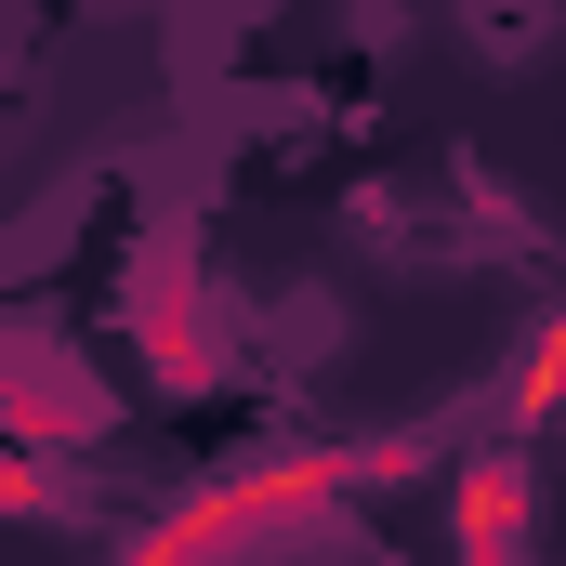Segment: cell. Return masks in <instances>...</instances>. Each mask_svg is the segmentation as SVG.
<instances>
[{
  "label": "cell",
  "mask_w": 566,
  "mask_h": 566,
  "mask_svg": "<svg viewBox=\"0 0 566 566\" xmlns=\"http://www.w3.org/2000/svg\"><path fill=\"white\" fill-rule=\"evenodd\" d=\"M448 514H461V566H527V461L514 448H474Z\"/></svg>",
  "instance_id": "cell-4"
},
{
  "label": "cell",
  "mask_w": 566,
  "mask_h": 566,
  "mask_svg": "<svg viewBox=\"0 0 566 566\" xmlns=\"http://www.w3.org/2000/svg\"><path fill=\"white\" fill-rule=\"evenodd\" d=\"M119 329L133 356L158 369V396H211L224 382V316H211V264L185 238H145L133 277H119Z\"/></svg>",
  "instance_id": "cell-2"
},
{
  "label": "cell",
  "mask_w": 566,
  "mask_h": 566,
  "mask_svg": "<svg viewBox=\"0 0 566 566\" xmlns=\"http://www.w3.org/2000/svg\"><path fill=\"white\" fill-rule=\"evenodd\" d=\"M554 396H566V316H554V329H541V356L514 369V422H541Z\"/></svg>",
  "instance_id": "cell-5"
},
{
  "label": "cell",
  "mask_w": 566,
  "mask_h": 566,
  "mask_svg": "<svg viewBox=\"0 0 566 566\" xmlns=\"http://www.w3.org/2000/svg\"><path fill=\"white\" fill-rule=\"evenodd\" d=\"M106 369H80L53 329H0V461H80V448H106Z\"/></svg>",
  "instance_id": "cell-3"
},
{
  "label": "cell",
  "mask_w": 566,
  "mask_h": 566,
  "mask_svg": "<svg viewBox=\"0 0 566 566\" xmlns=\"http://www.w3.org/2000/svg\"><path fill=\"white\" fill-rule=\"evenodd\" d=\"M396 474H422V434H316V448H264V461L185 488L158 527H133L119 566H264V554H290V541H316L343 501L396 488Z\"/></svg>",
  "instance_id": "cell-1"
}]
</instances>
